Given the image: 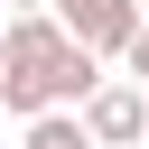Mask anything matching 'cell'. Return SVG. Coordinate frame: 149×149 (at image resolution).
<instances>
[{
  "instance_id": "6da1fadb",
  "label": "cell",
  "mask_w": 149,
  "mask_h": 149,
  "mask_svg": "<svg viewBox=\"0 0 149 149\" xmlns=\"http://www.w3.org/2000/svg\"><path fill=\"white\" fill-rule=\"evenodd\" d=\"M93 84H102V47H84L56 9H19L0 28V112L37 121L56 102H84Z\"/></svg>"
},
{
  "instance_id": "7a4b0ae2",
  "label": "cell",
  "mask_w": 149,
  "mask_h": 149,
  "mask_svg": "<svg viewBox=\"0 0 149 149\" xmlns=\"http://www.w3.org/2000/svg\"><path fill=\"white\" fill-rule=\"evenodd\" d=\"M74 112L93 121V140H102V149H130V140H149V84H140V74H102V84H93Z\"/></svg>"
},
{
  "instance_id": "3957f363",
  "label": "cell",
  "mask_w": 149,
  "mask_h": 149,
  "mask_svg": "<svg viewBox=\"0 0 149 149\" xmlns=\"http://www.w3.org/2000/svg\"><path fill=\"white\" fill-rule=\"evenodd\" d=\"M84 47H102V56H121L130 37H140V19H149V0H74V9H56Z\"/></svg>"
},
{
  "instance_id": "277c9868",
  "label": "cell",
  "mask_w": 149,
  "mask_h": 149,
  "mask_svg": "<svg viewBox=\"0 0 149 149\" xmlns=\"http://www.w3.org/2000/svg\"><path fill=\"white\" fill-rule=\"evenodd\" d=\"M28 149H102V140H93V121H84L74 102H56V112L28 121Z\"/></svg>"
},
{
  "instance_id": "5b68a950",
  "label": "cell",
  "mask_w": 149,
  "mask_h": 149,
  "mask_svg": "<svg viewBox=\"0 0 149 149\" xmlns=\"http://www.w3.org/2000/svg\"><path fill=\"white\" fill-rule=\"evenodd\" d=\"M121 74H140V84H149V19H140V37L121 47Z\"/></svg>"
},
{
  "instance_id": "8992f818",
  "label": "cell",
  "mask_w": 149,
  "mask_h": 149,
  "mask_svg": "<svg viewBox=\"0 0 149 149\" xmlns=\"http://www.w3.org/2000/svg\"><path fill=\"white\" fill-rule=\"evenodd\" d=\"M9 9H47V0H9Z\"/></svg>"
},
{
  "instance_id": "52a82bcc",
  "label": "cell",
  "mask_w": 149,
  "mask_h": 149,
  "mask_svg": "<svg viewBox=\"0 0 149 149\" xmlns=\"http://www.w3.org/2000/svg\"><path fill=\"white\" fill-rule=\"evenodd\" d=\"M47 9H74V0H47Z\"/></svg>"
}]
</instances>
